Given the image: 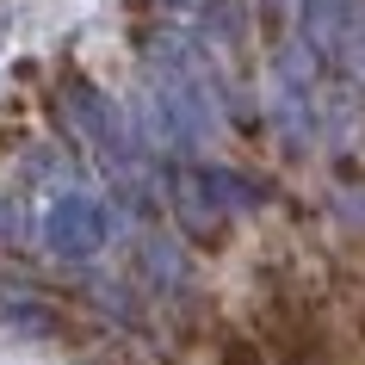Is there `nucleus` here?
<instances>
[{
  "instance_id": "2",
  "label": "nucleus",
  "mask_w": 365,
  "mask_h": 365,
  "mask_svg": "<svg viewBox=\"0 0 365 365\" xmlns=\"http://www.w3.org/2000/svg\"><path fill=\"white\" fill-rule=\"evenodd\" d=\"M99 242H106V211H99V198H81V192H68L50 211V248L56 254H93Z\"/></svg>"
},
{
  "instance_id": "3",
  "label": "nucleus",
  "mask_w": 365,
  "mask_h": 365,
  "mask_svg": "<svg viewBox=\"0 0 365 365\" xmlns=\"http://www.w3.org/2000/svg\"><path fill=\"white\" fill-rule=\"evenodd\" d=\"M217 365H272V359L260 353V341H254V334H223V353H217Z\"/></svg>"
},
{
  "instance_id": "1",
  "label": "nucleus",
  "mask_w": 365,
  "mask_h": 365,
  "mask_svg": "<svg viewBox=\"0 0 365 365\" xmlns=\"http://www.w3.org/2000/svg\"><path fill=\"white\" fill-rule=\"evenodd\" d=\"M254 341L272 365H334V341H328L309 291L297 285H267V297L254 309Z\"/></svg>"
}]
</instances>
